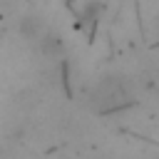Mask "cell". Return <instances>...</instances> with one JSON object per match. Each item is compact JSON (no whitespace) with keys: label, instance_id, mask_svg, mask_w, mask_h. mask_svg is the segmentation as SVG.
<instances>
[{"label":"cell","instance_id":"obj_1","mask_svg":"<svg viewBox=\"0 0 159 159\" xmlns=\"http://www.w3.org/2000/svg\"><path fill=\"white\" fill-rule=\"evenodd\" d=\"M134 104L132 92L127 89V84L122 82V77H104L94 84L92 94H89V107L97 114H112L119 112L124 107Z\"/></svg>","mask_w":159,"mask_h":159},{"label":"cell","instance_id":"obj_2","mask_svg":"<svg viewBox=\"0 0 159 159\" xmlns=\"http://www.w3.org/2000/svg\"><path fill=\"white\" fill-rule=\"evenodd\" d=\"M82 20H87L92 27H97V20H99V2H97V0L84 2V7H82ZM82 20H80V22H82Z\"/></svg>","mask_w":159,"mask_h":159}]
</instances>
